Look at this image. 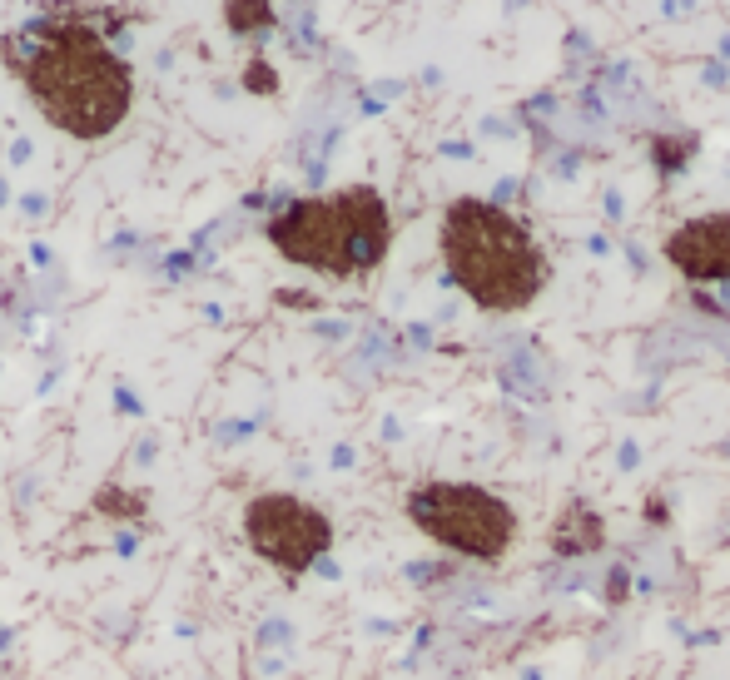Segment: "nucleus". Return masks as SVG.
I'll return each mask as SVG.
<instances>
[{"mask_svg": "<svg viewBox=\"0 0 730 680\" xmlns=\"http://www.w3.org/2000/svg\"><path fill=\"white\" fill-rule=\"evenodd\" d=\"M20 85L70 139H105L135 105L130 65L85 25H35L20 55Z\"/></svg>", "mask_w": 730, "mask_h": 680, "instance_id": "f257e3e1", "label": "nucleus"}, {"mask_svg": "<svg viewBox=\"0 0 730 680\" xmlns=\"http://www.w3.org/2000/svg\"><path fill=\"white\" fill-rule=\"evenodd\" d=\"M438 249L447 278L482 313H522L547 288V254L532 229L492 199H452L442 209Z\"/></svg>", "mask_w": 730, "mask_h": 680, "instance_id": "f03ea898", "label": "nucleus"}, {"mask_svg": "<svg viewBox=\"0 0 730 680\" xmlns=\"http://www.w3.org/2000/svg\"><path fill=\"white\" fill-rule=\"evenodd\" d=\"M269 244L298 269L328 278H363L388 259L393 214L373 184H348L333 194L293 199L269 219Z\"/></svg>", "mask_w": 730, "mask_h": 680, "instance_id": "7ed1b4c3", "label": "nucleus"}, {"mask_svg": "<svg viewBox=\"0 0 730 680\" xmlns=\"http://www.w3.org/2000/svg\"><path fill=\"white\" fill-rule=\"evenodd\" d=\"M408 522L442 551L502 561L517 542V512L477 482H423L408 492Z\"/></svg>", "mask_w": 730, "mask_h": 680, "instance_id": "20e7f679", "label": "nucleus"}, {"mask_svg": "<svg viewBox=\"0 0 730 680\" xmlns=\"http://www.w3.org/2000/svg\"><path fill=\"white\" fill-rule=\"evenodd\" d=\"M244 537L254 546V556H264L274 571L303 576L328 556L333 522L293 492H264L244 507Z\"/></svg>", "mask_w": 730, "mask_h": 680, "instance_id": "39448f33", "label": "nucleus"}, {"mask_svg": "<svg viewBox=\"0 0 730 680\" xmlns=\"http://www.w3.org/2000/svg\"><path fill=\"white\" fill-rule=\"evenodd\" d=\"M666 264L691 283H726L730 278V214H701L671 229Z\"/></svg>", "mask_w": 730, "mask_h": 680, "instance_id": "423d86ee", "label": "nucleus"}, {"mask_svg": "<svg viewBox=\"0 0 730 680\" xmlns=\"http://www.w3.org/2000/svg\"><path fill=\"white\" fill-rule=\"evenodd\" d=\"M547 542H552V556H562V561L596 556V551L606 546V517H601L591 502H567V507L557 512Z\"/></svg>", "mask_w": 730, "mask_h": 680, "instance_id": "0eeeda50", "label": "nucleus"}, {"mask_svg": "<svg viewBox=\"0 0 730 680\" xmlns=\"http://www.w3.org/2000/svg\"><path fill=\"white\" fill-rule=\"evenodd\" d=\"M691 154H696V139H691V135H661V139H651V159H656V169H661V174H676V169H686V164H691Z\"/></svg>", "mask_w": 730, "mask_h": 680, "instance_id": "6e6552de", "label": "nucleus"}, {"mask_svg": "<svg viewBox=\"0 0 730 680\" xmlns=\"http://www.w3.org/2000/svg\"><path fill=\"white\" fill-rule=\"evenodd\" d=\"M274 20V5L269 0H229V25L244 35V30H264Z\"/></svg>", "mask_w": 730, "mask_h": 680, "instance_id": "1a4fd4ad", "label": "nucleus"}, {"mask_svg": "<svg viewBox=\"0 0 730 680\" xmlns=\"http://www.w3.org/2000/svg\"><path fill=\"white\" fill-rule=\"evenodd\" d=\"M621 596H626V571H616V576H611V586H606V601H611V606H616Z\"/></svg>", "mask_w": 730, "mask_h": 680, "instance_id": "9d476101", "label": "nucleus"}, {"mask_svg": "<svg viewBox=\"0 0 730 680\" xmlns=\"http://www.w3.org/2000/svg\"><path fill=\"white\" fill-rule=\"evenodd\" d=\"M646 522H666V502H661V497L646 502Z\"/></svg>", "mask_w": 730, "mask_h": 680, "instance_id": "9b49d317", "label": "nucleus"}]
</instances>
